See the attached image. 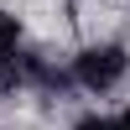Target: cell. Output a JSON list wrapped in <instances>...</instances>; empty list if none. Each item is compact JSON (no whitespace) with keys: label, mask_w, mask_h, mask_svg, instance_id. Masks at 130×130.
Instances as JSON below:
<instances>
[{"label":"cell","mask_w":130,"mask_h":130,"mask_svg":"<svg viewBox=\"0 0 130 130\" xmlns=\"http://www.w3.org/2000/svg\"><path fill=\"white\" fill-rule=\"evenodd\" d=\"M73 130H120V120H104V115H83Z\"/></svg>","instance_id":"obj_3"},{"label":"cell","mask_w":130,"mask_h":130,"mask_svg":"<svg viewBox=\"0 0 130 130\" xmlns=\"http://www.w3.org/2000/svg\"><path fill=\"white\" fill-rule=\"evenodd\" d=\"M120 130H130V109H125V120H120Z\"/></svg>","instance_id":"obj_4"},{"label":"cell","mask_w":130,"mask_h":130,"mask_svg":"<svg viewBox=\"0 0 130 130\" xmlns=\"http://www.w3.org/2000/svg\"><path fill=\"white\" fill-rule=\"evenodd\" d=\"M16 57H21V21L10 10H0V68H10Z\"/></svg>","instance_id":"obj_2"},{"label":"cell","mask_w":130,"mask_h":130,"mask_svg":"<svg viewBox=\"0 0 130 130\" xmlns=\"http://www.w3.org/2000/svg\"><path fill=\"white\" fill-rule=\"evenodd\" d=\"M125 68H130V57H125V47H115V42L83 47L78 57H73V78H78L89 94H109L115 83L125 78Z\"/></svg>","instance_id":"obj_1"}]
</instances>
